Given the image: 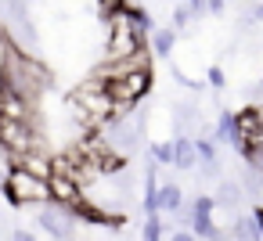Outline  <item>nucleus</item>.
Masks as SVG:
<instances>
[{"instance_id": "16", "label": "nucleus", "mask_w": 263, "mask_h": 241, "mask_svg": "<svg viewBox=\"0 0 263 241\" xmlns=\"http://www.w3.org/2000/svg\"><path fill=\"white\" fill-rule=\"evenodd\" d=\"M152 162L155 166H173V144H152Z\"/></svg>"}, {"instance_id": "22", "label": "nucleus", "mask_w": 263, "mask_h": 241, "mask_svg": "<svg viewBox=\"0 0 263 241\" xmlns=\"http://www.w3.org/2000/svg\"><path fill=\"white\" fill-rule=\"evenodd\" d=\"M209 83H213V90H220V87L227 83V79H223V69H220V65H213V69H209Z\"/></svg>"}, {"instance_id": "21", "label": "nucleus", "mask_w": 263, "mask_h": 241, "mask_svg": "<svg viewBox=\"0 0 263 241\" xmlns=\"http://www.w3.org/2000/svg\"><path fill=\"white\" fill-rule=\"evenodd\" d=\"M187 22H191V8H177V11H173V26H180V29H184Z\"/></svg>"}, {"instance_id": "2", "label": "nucleus", "mask_w": 263, "mask_h": 241, "mask_svg": "<svg viewBox=\"0 0 263 241\" xmlns=\"http://www.w3.org/2000/svg\"><path fill=\"white\" fill-rule=\"evenodd\" d=\"M108 22H112L108 26V44H105V62L108 65H119V62H126V58L144 51V33H137V26L130 22L126 8L119 15H112Z\"/></svg>"}, {"instance_id": "23", "label": "nucleus", "mask_w": 263, "mask_h": 241, "mask_svg": "<svg viewBox=\"0 0 263 241\" xmlns=\"http://www.w3.org/2000/svg\"><path fill=\"white\" fill-rule=\"evenodd\" d=\"M11 241H36V237H33V234H29V230H22V227H18V230H15V234H11Z\"/></svg>"}, {"instance_id": "24", "label": "nucleus", "mask_w": 263, "mask_h": 241, "mask_svg": "<svg viewBox=\"0 0 263 241\" xmlns=\"http://www.w3.org/2000/svg\"><path fill=\"white\" fill-rule=\"evenodd\" d=\"M170 241H198V237H195V234H191V230H177V234H173V237H170Z\"/></svg>"}, {"instance_id": "9", "label": "nucleus", "mask_w": 263, "mask_h": 241, "mask_svg": "<svg viewBox=\"0 0 263 241\" xmlns=\"http://www.w3.org/2000/svg\"><path fill=\"white\" fill-rule=\"evenodd\" d=\"M173 166H177V169H195V166H198L195 140H191L187 133H180V137L173 140Z\"/></svg>"}, {"instance_id": "18", "label": "nucleus", "mask_w": 263, "mask_h": 241, "mask_svg": "<svg viewBox=\"0 0 263 241\" xmlns=\"http://www.w3.org/2000/svg\"><path fill=\"white\" fill-rule=\"evenodd\" d=\"M98 8H101L105 18H112V15H119V11L126 8V0H98Z\"/></svg>"}, {"instance_id": "26", "label": "nucleus", "mask_w": 263, "mask_h": 241, "mask_svg": "<svg viewBox=\"0 0 263 241\" xmlns=\"http://www.w3.org/2000/svg\"><path fill=\"white\" fill-rule=\"evenodd\" d=\"M252 22H263V4H259V8L252 11Z\"/></svg>"}, {"instance_id": "15", "label": "nucleus", "mask_w": 263, "mask_h": 241, "mask_svg": "<svg viewBox=\"0 0 263 241\" xmlns=\"http://www.w3.org/2000/svg\"><path fill=\"white\" fill-rule=\"evenodd\" d=\"M141 241H162V219H159V216H148V219H144Z\"/></svg>"}, {"instance_id": "11", "label": "nucleus", "mask_w": 263, "mask_h": 241, "mask_svg": "<svg viewBox=\"0 0 263 241\" xmlns=\"http://www.w3.org/2000/svg\"><path fill=\"white\" fill-rule=\"evenodd\" d=\"M231 227H234V230H231L234 241H263V230H259L256 216H238Z\"/></svg>"}, {"instance_id": "4", "label": "nucleus", "mask_w": 263, "mask_h": 241, "mask_svg": "<svg viewBox=\"0 0 263 241\" xmlns=\"http://www.w3.org/2000/svg\"><path fill=\"white\" fill-rule=\"evenodd\" d=\"M4 198L11 205H47L51 202V187H47V180L11 166L8 176H4Z\"/></svg>"}, {"instance_id": "3", "label": "nucleus", "mask_w": 263, "mask_h": 241, "mask_svg": "<svg viewBox=\"0 0 263 241\" xmlns=\"http://www.w3.org/2000/svg\"><path fill=\"white\" fill-rule=\"evenodd\" d=\"M105 90L108 97L116 101L119 115L130 112L148 90H152V72L148 69H134V72H116V76H105Z\"/></svg>"}, {"instance_id": "25", "label": "nucleus", "mask_w": 263, "mask_h": 241, "mask_svg": "<svg viewBox=\"0 0 263 241\" xmlns=\"http://www.w3.org/2000/svg\"><path fill=\"white\" fill-rule=\"evenodd\" d=\"M205 8H209L213 15H220V11H223V0H205Z\"/></svg>"}, {"instance_id": "17", "label": "nucleus", "mask_w": 263, "mask_h": 241, "mask_svg": "<svg viewBox=\"0 0 263 241\" xmlns=\"http://www.w3.org/2000/svg\"><path fill=\"white\" fill-rule=\"evenodd\" d=\"M195 155H198V162H220L216 144H209V140H195Z\"/></svg>"}, {"instance_id": "6", "label": "nucleus", "mask_w": 263, "mask_h": 241, "mask_svg": "<svg viewBox=\"0 0 263 241\" xmlns=\"http://www.w3.org/2000/svg\"><path fill=\"white\" fill-rule=\"evenodd\" d=\"M76 212L72 209H65V205H54V202H47V205H40V212H36V227L51 237V241H72L76 237Z\"/></svg>"}, {"instance_id": "13", "label": "nucleus", "mask_w": 263, "mask_h": 241, "mask_svg": "<svg viewBox=\"0 0 263 241\" xmlns=\"http://www.w3.org/2000/svg\"><path fill=\"white\" fill-rule=\"evenodd\" d=\"M184 205V191L177 184H162L159 187V212H180Z\"/></svg>"}, {"instance_id": "5", "label": "nucleus", "mask_w": 263, "mask_h": 241, "mask_svg": "<svg viewBox=\"0 0 263 241\" xmlns=\"http://www.w3.org/2000/svg\"><path fill=\"white\" fill-rule=\"evenodd\" d=\"M0 148L11 155V162H18L29 151H40L36 123H8V119H0Z\"/></svg>"}, {"instance_id": "7", "label": "nucleus", "mask_w": 263, "mask_h": 241, "mask_svg": "<svg viewBox=\"0 0 263 241\" xmlns=\"http://www.w3.org/2000/svg\"><path fill=\"white\" fill-rule=\"evenodd\" d=\"M0 119H8V123H33L36 119V105L22 101L11 90H0Z\"/></svg>"}, {"instance_id": "14", "label": "nucleus", "mask_w": 263, "mask_h": 241, "mask_svg": "<svg viewBox=\"0 0 263 241\" xmlns=\"http://www.w3.org/2000/svg\"><path fill=\"white\" fill-rule=\"evenodd\" d=\"M173 47H177V33H173V29H155V36H152V51H155V58H170Z\"/></svg>"}, {"instance_id": "10", "label": "nucleus", "mask_w": 263, "mask_h": 241, "mask_svg": "<svg viewBox=\"0 0 263 241\" xmlns=\"http://www.w3.org/2000/svg\"><path fill=\"white\" fill-rule=\"evenodd\" d=\"M15 166H18V169H26V173H33V176H40V180H47V176H51V155H47L44 148H40V151L22 155Z\"/></svg>"}, {"instance_id": "8", "label": "nucleus", "mask_w": 263, "mask_h": 241, "mask_svg": "<svg viewBox=\"0 0 263 241\" xmlns=\"http://www.w3.org/2000/svg\"><path fill=\"white\" fill-rule=\"evenodd\" d=\"M231 144L238 155L245 151V140L238 137V119H234V112H220L216 115V126H213V144Z\"/></svg>"}, {"instance_id": "20", "label": "nucleus", "mask_w": 263, "mask_h": 241, "mask_svg": "<svg viewBox=\"0 0 263 241\" xmlns=\"http://www.w3.org/2000/svg\"><path fill=\"white\" fill-rule=\"evenodd\" d=\"M8 54H11V40H8V33H4V29H0V69H4Z\"/></svg>"}, {"instance_id": "12", "label": "nucleus", "mask_w": 263, "mask_h": 241, "mask_svg": "<svg viewBox=\"0 0 263 241\" xmlns=\"http://www.w3.org/2000/svg\"><path fill=\"white\" fill-rule=\"evenodd\" d=\"M245 198V191H241V184L238 180H220V187H216V205H223V209H234L238 202Z\"/></svg>"}, {"instance_id": "19", "label": "nucleus", "mask_w": 263, "mask_h": 241, "mask_svg": "<svg viewBox=\"0 0 263 241\" xmlns=\"http://www.w3.org/2000/svg\"><path fill=\"white\" fill-rule=\"evenodd\" d=\"M213 209H216V202H213L209 194H198L195 205H191V212H213Z\"/></svg>"}, {"instance_id": "27", "label": "nucleus", "mask_w": 263, "mask_h": 241, "mask_svg": "<svg viewBox=\"0 0 263 241\" xmlns=\"http://www.w3.org/2000/svg\"><path fill=\"white\" fill-rule=\"evenodd\" d=\"M252 216H256V223H259V230H263V209H256Z\"/></svg>"}, {"instance_id": "1", "label": "nucleus", "mask_w": 263, "mask_h": 241, "mask_svg": "<svg viewBox=\"0 0 263 241\" xmlns=\"http://www.w3.org/2000/svg\"><path fill=\"white\" fill-rule=\"evenodd\" d=\"M47 83H51V72H47L33 54H22V51L11 47L4 69H0V90H11V94H18L22 101L36 105V97L47 90Z\"/></svg>"}]
</instances>
